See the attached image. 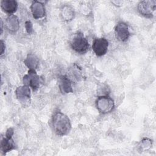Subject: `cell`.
Returning <instances> with one entry per match:
<instances>
[{
  "instance_id": "cell-1",
  "label": "cell",
  "mask_w": 156,
  "mask_h": 156,
  "mask_svg": "<svg viewBox=\"0 0 156 156\" xmlns=\"http://www.w3.org/2000/svg\"><path fill=\"white\" fill-rule=\"evenodd\" d=\"M51 124L56 135L58 136L67 135L71 131V123L67 115L58 112L52 117Z\"/></svg>"
},
{
  "instance_id": "cell-2",
  "label": "cell",
  "mask_w": 156,
  "mask_h": 156,
  "mask_svg": "<svg viewBox=\"0 0 156 156\" xmlns=\"http://www.w3.org/2000/svg\"><path fill=\"white\" fill-rule=\"evenodd\" d=\"M70 45L73 51L81 54L86 53L90 48L87 39L81 32H78L74 35L71 39Z\"/></svg>"
},
{
  "instance_id": "cell-3",
  "label": "cell",
  "mask_w": 156,
  "mask_h": 156,
  "mask_svg": "<svg viewBox=\"0 0 156 156\" xmlns=\"http://www.w3.org/2000/svg\"><path fill=\"white\" fill-rule=\"evenodd\" d=\"M96 106L98 111L102 114L111 112L115 107L113 99L108 95H102L98 96L96 101Z\"/></svg>"
},
{
  "instance_id": "cell-4",
  "label": "cell",
  "mask_w": 156,
  "mask_h": 156,
  "mask_svg": "<svg viewBox=\"0 0 156 156\" xmlns=\"http://www.w3.org/2000/svg\"><path fill=\"white\" fill-rule=\"evenodd\" d=\"M24 85L29 86L34 91H36L39 88L43 83V80L39 76L35 70H29L27 74L23 77Z\"/></svg>"
},
{
  "instance_id": "cell-5",
  "label": "cell",
  "mask_w": 156,
  "mask_h": 156,
  "mask_svg": "<svg viewBox=\"0 0 156 156\" xmlns=\"http://www.w3.org/2000/svg\"><path fill=\"white\" fill-rule=\"evenodd\" d=\"M156 9V1H141L137 5L138 12L143 16L147 18H151L154 15V13Z\"/></svg>"
},
{
  "instance_id": "cell-6",
  "label": "cell",
  "mask_w": 156,
  "mask_h": 156,
  "mask_svg": "<svg viewBox=\"0 0 156 156\" xmlns=\"http://www.w3.org/2000/svg\"><path fill=\"white\" fill-rule=\"evenodd\" d=\"M108 41L105 38H95L93 42L92 49L94 54L98 57L104 55L108 51Z\"/></svg>"
},
{
  "instance_id": "cell-7",
  "label": "cell",
  "mask_w": 156,
  "mask_h": 156,
  "mask_svg": "<svg viewBox=\"0 0 156 156\" xmlns=\"http://www.w3.org/2000/svg\"><path fill=\"white\" fill-rule=\"evenodd\" d=\"M115 34L116 38L121 42L126 41L130 35V31L127 24L122 21H119L115 28Z\"/></svg>"
},
{
  "instance_id": "cell-8",
  "label": "cell",
  "mask_w": 156,
  "mask_h": 156,
  "mask_svg": "<svg viewBox=\"0 0 156 156\" xmlns=\"http://www.w3.org/2000/svg\"><path fill=\"white\" fill-rule=\"evenodd\" d=\"M30 10L33 18L36 20L41 19L46 15L45 6L40 1H33L30 5Z\"/></svg>"
},
{
  "instance_id": "cell-9",
  "label": "cell",
  "mask_w": 156,
  "mask_h": 156,
  "mask_svg": "<svg viewBox=\"0 0 156 156\" xmlns=\"http://www.w3.org/2000/svg\"><path fill=\"white\" fill-rule=\"evenodd\" d=\"M16 98L21 102L24 103L29 101L31 97L30 89L29 86L23 85L16 88L15 90Z\"/></svg>"
},
{
  "instance_id": "cell-10",
  "label": "cell",
  "mask_w": 156,
  "mask_h": 156,
  "mask_svg": "<svg viewBox=\"0 0 156 156\" xmlns=\"http://www.w3.org/2000/svg\"><path fill=\"white\" fill-rule=\"evenodd\" d=\"M58 87L60 91L63 94H68L73 92L72 82L65 75H62L59 77Z\"/></svg>"
},
{
  "instance_id": "cell-11",
  "label": "cell",
  "mask_w": 156,
  "mask_h": 156,
  "mask_svg": "<svg viewBox=\"0 0 156 156\" xmlns=\"http://www.w3.org/2000/svg\"><path fill=\"white\" fill-rule=\"evenodd\" d=\"M5 25L9 32L13 33L17 32L20 28V21L18 16L13 14L9 15L5 20Z\"/></svg>"
},
{
  "instance_id": "cell-12",
  "label": "cell",
  "mask_w": 156,
  "mask_h": 156,
  "mask_svg": "<svg viewBox=\"0 0 156 156\" xmlns=\"http://www.w3.org/2000/svg\"><path fill=\"white\" fill-rule=\"evenodd\" d=\"M1 9L9 15H12L18 9V3L15 0H3L1 1Z\"/></svg>"
},
{
  "instance_id": "cell-13",
  "label": "cell",
  "mask_w": 156,
  "mask_h": 156,
  "mask_svg": "<svg viewBox=\"0 0 156 156\" xmlns=\"http://www.w3.org/2000/svg\"><path fill=\"white\" fill-rule=\"evenodd\" d=\"M15 144L12 136H5L2 138L1 141V150L4 154L15 149Z\"/></svg>"
},
{
  "instance_id": "cell-14",
  "label": "cell",
  "mask_w": 156,
  "mask_h": 156,
  "mask_svg": "<svg viewBox=\"0 0 156 156\" xmlns=\"http://www.w3.org/2000/svg\"><path fill=\"white\" fill-rule=\"evenodd\" d=\"M60 16L63 21H70L73 20L75 16V12L74 9L68 5H64L61 9Z\"/></svg>"
},
{
  "instance_id": "cell-15",
  "label": "cell",
  "mask_w": 156,
  "mask_h": 156,
  "mask_svg": "<svg viewBox=\"0 0 156 156\" xmlns=\"http://www.w3.org/2000/svg\"><path fill=\"white\" fill-rule=\"evenodd\" d=\"M38 58L33 54H29L24 60V65L29 69V70H36L39 65Z\"/></svg>"
},
{
  "instance_id": "cell-16",
  "label": "cell",
  "mask_w": 156,
  "mask_h": 156,
  "mask_svg": "<svg viewBox=\"0 0 156 156\" xmlns=\"http://www.w3.org/2000/svg\"><path fill=\"white\" fill-rule=\"evenodd\" d=\"M152 145V141L148 138H143L138 145V150L140 152H143L146 150L149 149Z\"/></svg>"
},
{
  "instance_id": "cell-17",
  "label": "cell",
  "mask_w": 156,
  "mask_h": 156,
  "mask_svg": "<svg viewBox=\"0 0 156 156\" xmlns=\"http://www.w3.org/2000/svg\"><path fill=\"white\" fill-rule=\"evenodd\" d=\"M25 29L27 34H30L33 31V25L31 21H27L25 23Z\"/></svg>"
},
{
  "instance_id": "cell-18",
  "label": "cell",
  "mask_w": 156,
  "mask_h": 156,
  "mask_svg": "<svg viewBox=\"0 0 156 156\" xmlns=\"http://www.w3.org/2000/svg\"><path fill=\"white\" fill-rule=\"evenodd\" d=\"M5 43L3 40H1V55H2L5 52Z\"/></svg>"
},
{
  "instance_id": "cell-19",
  "label": "cell",
  "mask_w": 156,
  "mask_h": 156,
  "mask_svg": "<svg viewBox=\"0 0 156 156\" xmlns=\"http://www.w3.org/2000/svg\"><path fill=\"white\" fill-rule=\"evenodd\" d=\"M112 3H113L115 5H121L122 4V1H112Z\"/></svg>"
},
{
  "instance_id": "cell-20",
  "label": "cell",
  "mask_w": 156,
  "mask_h": 156,
  "mask_svg": "<svg viewBox=\"0 0 156 156\" xmlns=\"http://www.w3.org/2000/svg\"><path fill=\"white\" fill-rule=\"evenodd\" d=\"M3 22L2 20H1V34H2V32H3Z\"/></svg>"
}]
</instances>
